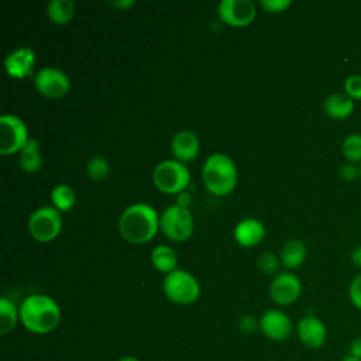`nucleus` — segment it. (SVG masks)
<instances>
[{
  "label": "nucleus",
  "mask_w": 361,
  "mask_h": 361,
  "mask_svg": "<svg viewBox=\"0 0 361 361\" xmlns=\"http://www.w3.org/2000/svg\"><path fill=\"white\" fill-rule=\"evenodd\" d=\"M20 309V322L34 334H48L54 331L61 322V309L58 303L41 293L27 296Z\"/></svg>",
  "instance_id": "f257e3e1"
},
{
  "label": "nucleus",
  "mask_w": 361,
  "mask_h": 361,
  "mask_svg": "<svg viewBox=\"0 0 361 361\" xmlns=\"http://www.w3.org/2000/svg\"><path fill=\"white\" fill-rule=\"evenodd\" d=\"M159 227L157 210L147 203H134L120 216L118 230L124 240L133 244H144L152 240Z\"/></svg>",
  "instance_id": "f03ea898"
},
{
  "label": "nucleus",
  "mask_w": 361,
  "mask_h": 361,
  "mask_svg": "<svg viewBox=\"0 0 361 361\" xmlns=\"http://www.w3.org/2000/svg\"><path fill=\"white\" fill-rule=\"evenodd\" d=\"M202 179L206 189L216 196H226L237 185V168L226 154H212L202 168Z\"/></svg>",
  "instance_id": "7ed1b4c3"
},
{
  "label": "nucleus",
  "mask_w": 361,
  "mask_h": 361,
  "mask_svg": "<svg viewBox=\"0 0 361 361\" xmlns=\"http://www.w3.org/2000/svg\"><path fill=\"white\" fill-rule=\"evenodd\" d=\"M152 180L162 193L178 195L189 186L190 172L185 164L176 159H165L155 166Z\"/></svg>",
  "instance_id": "20e7f679"
},
{
  "label": "nucleus",
  "mask_w": 361,
  "mask_h": 361,
  "mask_svg": "<svg viewBox=\"0 0 361 361\" xmlns=\"http://www.w3.org/2000/svg\"><path fill=\"white\" fill-rule=\"evenodd\" d=\"M162 289L165 296L178 305H190L200 295L197 279L190 272L179 268L165 276Z\"/></svg>",
  "instance_id": "39448f33"
},
{
  "label": "nucleus",
  "mask_w": 361,
  "mask_h": 361,
  "mask_svg": "<svg viewBox=\"0 0 361 361\" xmlns=\"http://www.w3.org/2000/svg\"><path fill=\"white\" fill-rule=\"evenodd\" d=\"M159 227L168 238L173 241H186L193 234L195 221L189 209L172 204L159 216Z\"/></svg>",
  "instance_id": "423d86ee"
},
{
  "label": "nucleus",
  "mask_w": 361,
  "mask_h": 361,
  "mask_svg": "<svg viewBox=\"0 0 361 361\" xmlns=\"http://www.w3.org/2000/svg\"><path fill=\"white\" fill-rule=\"evenodd\" d=\"M61 228V212L54 206H42L30 216L28 231L31 237L39 243H48L55 240Z\"/></svg>",
  "instance_id": "0eeeda50"
},
{
  "label": "nucleus",
  "mask_w": 361,
  "mask_h": 361,
  "mask_svg": "<svg viewBox=\"0 0 361 361\" xmlns=\"http://www.w3.org/2000/svg\"><path fill=\"white\" fill-rule=\"evenodd\" d=\"M28 131L25 123L14 114H3L0 117V154L10 155L20 152L28 142Z\"/></svg>",
  "instance_id": "6e6552de"
},
{
  "label": "nucleus",
  "mask_w": 361,
  "mask_h": 361,
  "mask_svg": "<svg viewBox=\"0 0 361 361\" xmlns=\"http://www.w3.org/2000/svg\"><path fill=\"white\" fill-rule=\"evenodd\" d=\"M34 85L42 96L49 99H59L71 89L69 78L61 69L54 66L39 69L34 76Z\"/></svg>",
  "instance_id": "1a4fd4ad"
},
{
  "label": "nucleus",
  "mask_w": 361,
  "mask_h": 361,
  "mask_svg": "<svg viewBox=\"0 0 361 361\" xmlns=\"http://www.w3.org/2000/svg\"><path fill=\"white\" fill-rule=\"evenodd\" d=\"M217 13L223 23L231 27H245L255 18V6L251 0H221Z\"/></svg>",
  "instance_id": "9d476101"
},
{
  "label": "nucleus",
  "mask_w": 361,
  "mask_h": 361,
  "mask_svg": "<svg viewBox=\"0 0 361 361\" xmlns=\"http://www.w3.org/2000/svg\"><path fill=\"white\" fill-rule=\"evenodd\" d=\"M302 293V282L292 272H279L269 285L271 299L281 306L292 305Z\"/></svg>",
  "instance_id": "9b49d317"
},
{
  "label": "nucleus",
  "mask_w": 361,
  "mask_h": 361,
  "mask_svg": "<svg viewBox=\"0 0 361 361\" xmlns=\"http://www.w3.org/2000/svg\"><path fill=\"white\" fill-rule=\"evenodd\" d=\"M259 330L269 340L283 341L292 334L293 324L285 312L269 309L259 319Z\"/></svg>",
  "instance_id": "f8f14e48"
},
{
  "label": "nucleus",
  "mask_w": 361,
  "mask_h": 361,
  "mask_svg": "<svg viewBox=\"0 0 361 361\" xmlns=\"http://www.w3.org/2000/svg\"><path fill=\"white\" fill-rule=\"evenodd\" d=\"M296 334L299 341L312 350L322 348L327 340L326 324L313 314L303 316L296 324Z\"/></svg>",
  "instance_id": "ddd939ff"
},
{
  "label": "nucleus",
  "mask_w": 361,
  "mask_h": 361,
  "mask_svg": "<svg viewBox=\"0 0 361 361\" xmlns=\"http://www.w3.org/2000/svg\"><path fill=\"white\" fill-rule=\"evenodd\" d=\"M35 52L30 47H21L8 54L4 59V69L8 76L23 79L32 73Z\"/></svg>",
  "instance_id": "4468645a"
},
{
  "label": "nucleus",
  "mask_w": 361,
  "mask_h": 361,
  "mask_svg": "<svg viewBox=\"0 0 361 361\" xmlns=\"http://www.w3.org/2000/svg\"><path fill=\"white\" fill-rule=\"evenodd\" d=\"M171 149L176 161L182 164L193 161L199 154V138L190 130L178 131L172 138Z\"/></svg>",
  "instance_id": "2eb2a0df"
},
{
  "label": "nucleus",
  "mask_w": 361,
  "mask_h": 361,
  "mask_svg": "<svg viewBox=\"0 0 361 361\" xmlns=\"http://www.w3.org/2000/svg\"><path fill=\"white\" fill-rule=\"evenodd\" d=\"M265 235L264 224L257 219H244L234 227V238L243 247H254Z\"/></svg>",
  "instance_id": "dca6fc26"
},
{
  "label": "nucleus",
  "mask_w": 361,
  "mask_h": 361,
  "mask_svg": "<svg viewBox=\"0 0 361 361\" xmlns=\"http://www.w3.org/2000/svg\"><path fill=\"white\" fill-rule=\"evenodd\" d=\"M324 111L329 117L336 120H344L354 113V100L343 93H333L326 97L323 103Z\"/></svg>",
  "instance_id": "f3484780"
},
{
  "label": "nucleus",
  "mask_w": 361,
  "mask_h": 361,
  "mask_svg": "<svg viewBox=\"0 0 361 361\" xmlns=\"http://www.w3.org/2000/svg\"><path fill=\"white\" fill-rule=\"evenodd\" d=\"M18 164H20L21 169L27 173H35L41 169L42 158H41L39 144L37 140H34V138L28 140L25 147L20 151Z\"/></svg>",
  "instance_id": "a211bd4d"
},
{
  "label": "nucleus",
  "mask_w": 361,
  "mask_h": 361,
  "mask_svg": "<svg viewBox=\"0 0 361 361\" xmlns=\"http://www.w3.org/2000/svg\"><path fill=\"white\" fill-rule=\"evenodd\" d=\"M306 254L307 250L305 243L298 238H293L283 245L281 252V262L283 264L285 268L295 269L303 264V261L306 259Z\"/></svg>",
  "instance_id": "6ab92c4d"
},
{
  "label": "nucleus",
  "mask_w": 361,
  "mask_h": 361,
  "mask_svg": "<svg viewBox=\"0 0 361 361\" xmlns=\"http://www.w3.org/2000/svg\"><path fill=\"white\" fill-rule=\"evenodd\" d=\"M151 261H152V265L157 271L159 272H164V274H171L172 271L178 269L176 268V264H178V257L175 254V251L165 245V244H161V245H157L152 252H151Z\"/></svg>",
  "instance_id": "aec40b11"
},
{
  "label": "nucleus",
  "mask_w": 361,
  "mask_h": 361,
  "mask_svg": "<svg viewBox=\"0 0 361 361\" xmlns=\"http://www.w3.org/2000/svg\"><path fill=\"white\" fill-rule=\"evenodd\" d=\"M75 6L71 0H51L47 6L49 20L58 25L68 24L73 17Z\"/></svg>",
  "instance_id": "412c9836"
},
{
  "label": "nucleus",
  "mask_w": 361,
  "mask_h": 361,
  "mask_svg": "<svg viewBox=\"0 0 361 361\" xmlns=\"http://www.w3.org/2000/svg\"><path fill=\"white\" fill-rule=\"evenodd\" d=\"M20 320V309L16 307V305L3 296L0 299V333L7 334L10 333L17 322Z\"/></svg>",
  "instance_id": "4be33fe9"
},
{
  "label": "nucleus",
  "mask_w": 361,
  "mask_h": 361,
  "mask_svg": "<svg viewBox=\"0 0 361 361\" xmlns=\"http://www.w3.org/2000/svg\"><path fill=\"white\" fill-rule=\"evenodd\" d=\"M51 202H52V206L59 212H68L76 203V193L69 185L61 183L52 189Z\"/></svg>",
  "instance_id": "5701e85b"
},
{
  "label": "nucleus",
  "mask_w": 361,
  "mask_h": 361,
  "mask_svg": "<svg viewBox=\"0 0 361 361\" xmlns=\"http://www.w3.org/2000/svg\"><path fill=\"white\" fill-rule=\"evenodd\" d=\"M341 152L348 162H361V134H348L341 144Z\"/></svg>",
  "instance_id": "b1692460"
},
{
  "label": "nucleus",
  "mask_w": 361,
  "mask_h": 361,
  "mask_svg": "<svg viewBox=\"0 0 361 361\" xmlns=\"http://www.w3.org/2000/svg\"><path fill=\"white\" fill-rule=\"evenodd\" d=\"M110 172V165L103 155H96L90 158L86 165V173L93 180H103Z\"/></svg>",
  "instance_id": "393cba45"
},
{
  "label": "nucleus",
  "mask_w": 361,
  "mask_h": 361,
  "mask_svg": "<svg viewBox=\"0 0 361 361\" xmlns=\"http://www.w3.org/2000/svg\"><path fill=\"white\" fill-rule=\"evenodd\" d=\"M258 268L264 274H275L279 268V258L274 252H262L258 257Z\"/></svg>",
  "instance_id": "a878e982"
},
{
  "label": "nucleus",
  "mask_w": 361,
  "mask_h": 361,
  "mask_svg": "<svg viewBox=\"0 0 361 361\" xmlns=\"http://www.w3.org/2000/svg\"><path fill=\"white\" fill-rule=\"evenodd\" d=\"M344 93L353 100H361V75H350L344 80Z\"/></svg>",
  "instance_id": "bb28decb"
},
{
  "label": "nucleus",
  "mask_w": 361,
  "mask_h": 361,
  "mask_svg": "<svg viewBox=\"0 0 361 361\" xmlns=\"http://www.w3.org/2000/svg\"><path fill=\"white\" fill-rule=\"evenodd\" d=\"M348 298L351 305L361 310V274H358L357 276L353 278V281L350 282L348 286Z\"/></svg>",
  "instance_id": "cd10ccee"
},
{
  "label": "nucleus",
  "mask_w": 361,
  "mask_h": 361,
  "mask_svg": "<svg viewBox=\"0 0 361 361\" xmlns=\"http://www.w3.org/2000/svg\"><path fill=\"white\" fill-rule=\"evenodd\" d=\"M259 6L268 13H281L292 6L290 0H262Z\"/></svg>",
  "instance_id": "c85d7f7f"
},
{
  "label": "nucleus",
  "mask_w": 361,
  "mask_h": 361,
  "mask_svg": "<svg viewBox=\"0 0 361 361\" xmlns=\"http://www.w3.org/2000/svg\"><path fill=\"white\" fill-rule=\"evenodd\" d=\"M338 176L344 182H353L360 176V168H357L353 162L343 164L338 169Z\"/></svg>",
  "instance_id": "c756f323"
},
{
  "label": "nucleus",
  "mask_w": 361,
  "mask_h": 361,
  "mask_svg": "<svg viewBox=\"0 0 361 361\" xmlns=\"http://www.w3.org/2000/svg\"><path fill=\"white\" fill-rule=\"evenodd\" d=\"M258 327H259V320H257L254 316L244 314V316H241L240 320H238V329H240L243 333H245V334L254 333Z\"/></svg>",
  "instance_id": "7c9ffc66"
},
{
  "label": "nucleus",
  "mask_w": 361,
  "mask_h": 361,
  "mask_svg": "<svg viewBox=\"0 0 361 361\" xmlns=\"http://www.w3.org/2000/svg\"><path fill=\"white\" fill-rule=\"evenodd\" d=\"M348 355L361 360V337L354 338L348 347Z\"/></svg>",
  "instance_id": "2f4dec72"
},
{
  "label": "nucleus",
  "mask_w": 361,
  "mask_h": 361,
  "mask_svg": "<svg viewBox=\"0 0 361 361\" xmlns=\"http://www.w3.org/2000/svg\"><path fill=\"white\" fill-rule=\"evenodd\" d=\"M176 204H179L180 207H186V209H189V206H190V203H192V196H190V193L189 192H180V193H178V196H176Z\"/></svg>",
  "instance_id": "473e14b6"
},
{
  "label": "nucleus",
  "mask_w": 361,
  "mask_h": 361,
  "mask_svg": "<svg viewBox=\"0 0 361 361\" xmlns=\"http://www.w3.org/2000/svg\"><path fill=\"white\" fill-rule=\"evenodd\" d=\"M110 4H111L113 7L127 10V8L133 7V6L135 4V1H134V0H116V1H110Z\"/></svg>",
  "instance_id": "72a5a7b5"
},
{
  "label": "nucleus",
  "mask_w": 361,
  "mask_h": 361,
  "mask_svg": "<svg viewBox=\"0 0 361 361\" xmlns=\"http://www.w3.org/2000/svg\"><path fill=\"white\" fill-rule=\"evenodd\" d=\"M351 262L361 268V245L353 250V252H351Z\"/></svg>",
  "instance_id": "f704fd0d"
},
{
  "label": "nucleus",
  "mask_w": 361,
  "mask_h": 361,
  "mask_svg": "<svg viewBox=\"0 0 361 361\" xmlns=\"http://www.w3.org/2000/svg\"><path fill=\"white\" fill-rule=\"evenodd\" d=\"M117 361H140V360L135 358V357H133V355H124V357H121V358L117 360Z\"/></svg>",
  "instance_id": "c9c22d12"
},
{
  "label": "nucleus",
  "mask_w": 361,
  "mask_h": 361,
  "mask_svg": "<svg viewBox=\"0 0 361 361\" xmlns=\"http://www.w3.org/2000/svg\"><path fill=\"white\" fill-rule=\"evenodd\" d=\"M340 361H361V360H358V358H355V357H351V355H345V357H343Z\"/></svg>",
  "instance_id": "e433bc0d"
},
{
  "label": "nucleus",
  "mask_w": 361,
  "mask_h": 361,
  "mask_svg": "<svg viewBox=\"0 0 361 361\" xmlns=\"http://www.w3.org/2000/svg\"><path fill=\"white\" fill-rule=\"evenodd\" d=\"M360 178H361V166H360Z\"/></svg>",
  "instance_id": "4c0bfd02"
}]
</instances>
